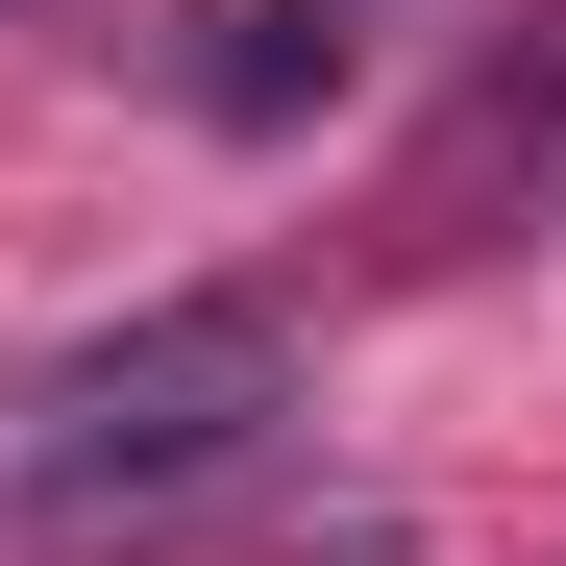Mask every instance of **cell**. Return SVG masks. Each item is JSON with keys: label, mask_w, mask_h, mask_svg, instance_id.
Here are the masks:
<instances>
[{"label": "cell", "mask_w": 566, "mask_h": 566, "mask_svg": "<svg viewBox=\"0 0 566 566\" xmlns=\"http://www.w3.org/2000/svg\"><path fill=\"white\" fill-rule=\"evenodd\" d=\"M296 443V345L247 296H148L124 345H74L0 395V542H172Z\"/></svg>", "instance_id": "cell-1"}]
</instances>
